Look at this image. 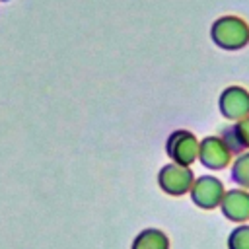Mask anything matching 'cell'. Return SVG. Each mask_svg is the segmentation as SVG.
<instances>
[{"instance_id":"6da1fadb","label":"cell","mask_w":249,"mask_h":249,"mask_svg":"<svg viewBox=\"0 0 249 249\" xmlns=\"http://www.w3.org/2000/svg\"><path fill=\"white\" fill-rule=\"evenodd\" d=\"M212 41L226 51H239L249 45V23L239 16H222L212 23Z\"/></svg>"},{"instance_id":"7a4b0ae2","label":"cell","mask_w":249,"mask_h":249,"mask_svg":"<svg viewBox=\"0 0 249 249\" xmlns=\"http://www.w3.org/2000/svg\"><path fill=\"white\" fill-rule=\"evenodd\" d=\"M191 193H193V200L200 208H216L220 206L226 189L218 177L202 175L191 185Z\"/></svg>"},{"instance_id":"3957f363","label":"cell","mask_w":249,"mask_h":249,"mask_svg":"<svg viewBox=\"0 0 249 249\" xmlns=\"http://www.w3.org/2000/svg\"><path fill=\"white\" fill-rule=\"evenodd\" d=\"M220 113L230 121H239L249 115V91L241 86H230L220 95Z\"/></svg>"},{"instance_id":"277c9868","label":"cell","mask_w":249,"mask_h":249,"mask_svg":"<svg viewBox=\"0 0 249 249\" xmlns=\"http://www.w3.org/2000/svg\"><path fill=\"white\" fill-rule=\"evenodd\" d=\"M198 160L208 169H224L231 160V152L220 136H208L198 146Z\"/></svg>"},{"instance_id":"5b68a950","label":"cell","mask_w":249,"mask_h":249,"mask_svg":"<svg viewBox=\"0 0 249 249\" xmlns=\"http://www.w3.org/2000/svg\"><path fill=\"white\" fill-rule=\"evenodd\" d=\"M222 214L231 222H247L249 220V191L243 187L230 189L224 193L220 202Z\"/></svg>"},{"instance_id":"8992f818","label":"cell","mask_w":249,"mask_h":249,"mask_svg":"<svg viewBox=\"0 0 249 249\" xmlns=\"http://www.w3.org/2000/svg\"><path fill=\"white\" fill-rule=\"evenodd\" d=\"M169 154L177 160V163L181 165H189L191 161H195L198 158V144L196 138L187 132V130H179L169 138Z\"/></svg>"},{"instance_id":"52a82bcc","label":"cell","mask_w":249,"mask_h":249,"mask_svg":"<svg viewBox=\"0 0 249 249\" xmlns=\"http://www.w3.org/2000/svg\"><path fill=\"white\" fill-rule=\"evenodd\" d=\"M161 185L171 195H183L193 185V173L187 167H183L181 163L167 165L163 169V173H161Z\"/></svg>"},{"instance_id":"ba28073f","label":"cell","mask_w":249,"mask_h":249,"mask_svg":"<svg viewBox=\"0 0 249 249\" xmlns=\"http://www.w3.org/2000/svg\"><path fill=\"white\" fill-rule=\"evenodd\" d=\"M222 140L231 154H241L249 150V115L235 121V124L224 128Z\"/></svg>"},{"instance_id":"9c48e42d","label":"cell","mask_w":249,"mask_h":249,"mask_svg":"<svg viewBox=\"0 0 249 249\" xmlns=\"http://www.w3.org/2000/svg\"><path fill=\"white\" fill-rule=\"evenodd\" d=\"M231 181L243 189L249 187V150L237 154L231 165Z\"/></svg>"},{"instance_id":"30bf717a","label":"cell","mask_w":249,"mask_h":249,"mask_svg":"<svg viewBox=\"0 0 249 249\" xmlns=\"http://www.w3.org/2000/svg\"><path fill=\"white\" fill-rule=\"evenodd\" d=\"M228 249H249V224H241L231 230L228 237Z\"/></svg>"}]
</instances>
